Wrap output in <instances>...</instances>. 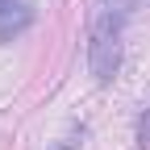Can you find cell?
Wrapping results in <instances>:
<instances>
[{"mask_svg":"<svg viewBox=\"0 0 150 150\" xmlns=\"http://www.w3.org/2000/svg\"><path fill=\"white\" fill-rule=\"evenodd\" d=\"M138 146H142V150H150V108L138 117Z\"/></svg>","mask_w":150,"mask_h":150,"instance_id":"3957f363","label":"cell"},{"mask_svg":"<svg viewBox=\"0 0 150 150\" xmlns=\"http://www.w3.org/2000/svg\"><path fill=\"white\" fill-rule=\"evenodd\" d=\"M121 25H125V13H117V8H100L96 21H92V33H88V71L96 75L100 83L117 79V71H121Z\"/></svg>","mask_w":150,"mask_h":150,"instance_id":"6da1fadb","label":"cell"},{"mask_svg":"<svg viewBox=\"0 0 150 150\" xmlns=\"http://www.w3.org/2000/svg\"><path fill=\"white\" fill-rule=\"evenodd\" d=\"M29 25H33L29 0H0V42H17Z\"/></svg>","mask_w":150,"mask_h":150,"instance_id":"7a4b0ae2","label":"cell"}]
</instances>
